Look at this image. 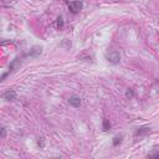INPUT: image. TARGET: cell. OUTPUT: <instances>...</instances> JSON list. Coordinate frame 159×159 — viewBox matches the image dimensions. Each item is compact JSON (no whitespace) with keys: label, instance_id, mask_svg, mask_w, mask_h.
<instances>
[{"label":"cell","instance_id":"cell-4","mask_svg":"<svg viewBox=\"0 0 159 159\" xmlns=\"http://www.w3.org/2000/svg\"><path fill=\"white\" fill-rule=\"evenodd\" d=\"M3 98L6 99V101H14L16 98V92L14 90H9V91L3 93Z\"/></svg>","mask_w":159,"mask_h":159},{"label":"cell","instance_id":"cell-1","mask_svg":"<svg viewBox=\"0 0 159 159\" xmlns=\"http://www.w3.org/2000/svg\"><path fill=\"white\" fill-rule=\"evenodd\" d=\"M83 8V3L81 0H72L68 3V10L72 13V14H77L82 10Z\"/></svg>","mask_w":159,"mask_h":159},{"label":"cell","instance_id":"cell-12","mask_svg":"<svg viewBox=\"0 0 159 159\" xmlns=\"http://www.w3.org/2000/svg\"><path fill=\"white\" fill-rule=\"evenodd\" d=\"M5 136H6V128L5 127H1V138H5Z\"/></svg>","mask_w":159,"mask_h":159},{"label":"cell","instance_id":"cell-5","mask_svg":"<svg viewBox=\"0 0 159 159\" xmlns=\"http://www.w3.org/2000/svg\"><path fill=\"white\" fill-rule=\"evenodd\" d=\"M20 66V61L19 59H15L11 63H10V66H9V72H13V71H15L18 67Z\"/></svg>","mask_w":159,"mask_h":159},{"label":"cell","instance_id":"cell-9","mask_svg":"<svg viewBox=\"0 0 159 159\" xmlns=\"http://www.w3.org/2000/svg\"><path fill=\"white\" fill-rule=\"evenodd\" d=\"M150 129L149 128H140V129H138L137 132H136V134L137 136H140V134H144V133H148Z\"/></svg>","mask_w":159,"mask_h":159},{"label":"cell","instance_id":"cell-6","mask_svg":"<svg viewBox=\"0 0 159 159\" xmlns=\"http://www.w3.org/2000/svg\"><path fill=\"white\" fill-rule=\"evenodd\" d=\"M102 128H103V131H104V132H106V131H108V129L111 128V123H109V121H108V119H103Z\"/></svg>","mask_w":159,"mask_h":159},{"label":"cell","instance_id":"cell-8","mask_svg":"<svg viewBox=\"0 0 159 159\" xmlns=\"http://www.w3.org/2000/svg\"><path fill=\"white\" fill-rule=\"evenodd\" d=\"M56 26H57V29H62V27H63V19H62V16H59V18H57Z\"/></svg>","mask_w":159,"mask_h":159},{"label":"cell","instance_id":"cell-13","mask_svg":"<svg viewBox=\"0 0 159 159\" xmlns=\"http://www.w3.org/2000/svg\"><path fill=\"white\" fill-rule=\"evenodd\" d=\"M6 76H8V73H4V75H3V76H1V81H4V78H5V77H6Z\"/></svg>","mask_w":159,"mask_h":159},{"label":"cell","instance_id":"cell-11","mask_svg":"<svg viewBox=\"0 0 159 159\" xmlns=\"http://www.w3.org/2000/svg\"><path fill=\"white\" fill-rule=\"evenodd\" d=\"M148 158H159V150L149 153V154H148Z\"/></svg>","mask_w":159,"mask_h":159},{"label":"cell","instance_id":"cell-10","mask_svg":"<svg viewBox=\"0 0 159 159\" xmlns=\"http://www.w3.org/2000/svg\"><path fill=\"white\" fill-rule=\"evenodd\" d=\"M126 97H127V98H133V97H134V91H133V90H128V91L126 92Z\"/></svg>","mask_w":159,"mask_h":159},{"label":"cell","instance_id":"cell-7","mask_svg":"<svg viewBox=\"0 0 159 159\" xmlns=\"http://www.w3.org/2000/svg\"><path fill=\"white\" fill-rule=\"evenodd\" d=\"M121 142H122V136H116V137H114V138H113V142H112V143H113V145H114V147H116V145H118V144H121Z\"/></svg>","mask_w":159,"mask_h":159},{"label":"cell","instance_id":"cell-2","mask_svg":"<svg viewBox=\"0 0 159 159\" xmlns=\"http://www.w3.org/2000/svg\"><path fill=\"white\" fill-rule=\"evenodd\" d=\"M106 59L108 62L113 63V65H118L121 61V54L118 51H109L106 54Z\"/></svg>","mask_w":159,"mask_h":159},{"label":"cell","instance_id":"cell-3","mask_svg":"<svg viewBox=\"0 0 159 159\" xmlns=\"http://www.w3.org/2000/svg\"><path fill=\"white\" fill-rule=\"evenodd\" d=\"M68 103H70V106H72L75 108H78L80 106H81V98H80L78 96L73 95V96H71L68 98Z\"/></svg>","mask_w":159,"mask_h":159}]
</instances>
